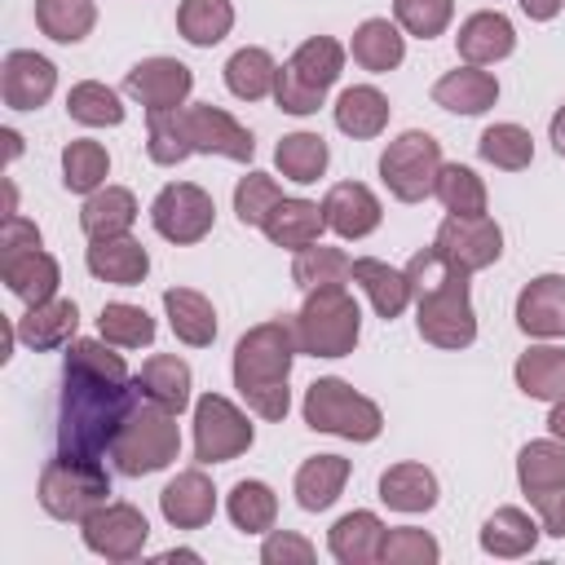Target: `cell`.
<instances>
[{
    "label": "cell",
    "instance_id": "1",
    "mask_svg": "<svg viewBox=\"0 0 565 565\" xmlns=\"http://www.w3.org/2000/svg\"><path fill=\"white\" fill-rule=\"evenodd\" d=\"M141 402L137 375H128L124 353L110 340H71L62 362V406H57V455L106 459L115 433Z\"/></svg>",
    "mask_w": 565,
    "mask_h": 565
},
{
    "label": "cell",
    "instance_id": "2",
    "mask_svg": "<svg viewBox=\"0 0 565 565\" xmlns=\"http://www.w3.org/2000/svg\"><path fill=\"white\" fill-rule=\"evenodd\" d=\"M415 296V327L437 349H468L477 340V313L468 296V269H459L437 243L415 252L406 265Z\"/></svg>",
    "mask_w": 565,
    "mask_h": 565
},
{
    "label": "cell",
    "instance_id": "3",
    "mask_svg": "<svg viewBox=\"0 0 565 565\" xmlns=\"http://www.w3.org/2000/svg\"><path fill=\"white\" fill-rule=\"evenodd\" d=\"M300 353L296 318H269L238 335L234 344V388L260 419H287L291 406V362Z\"/></svg>",
    "mask_w": 565,
    "mask_h": 565
},
{
    "label": "cell",
    "instance_id": "4",
    "mask_svg": "<svg viewBox=\"0 0 565 565\" xmlns=\"http://www.w3.org/2000/svg\"><path fill=\"white\" fill-rule=\"evenodd\" d=\"M358 335H362V309L344 291V282H327V287H309L305 291V305L296 313L300 353H309V358H344V353H353Z\"/></svg>",
    "mask_w": 565,
    "mask_h": 565
},
{
    "label": "cell",
    "instance_id": "5",
    "mask_svg": "<svg viewBox=\"0 0 565 565\" xmlns=\"http://www.w3.org/2000/svg\"><path fill=\"white\" fill-rule=\"evenodd\" d=\"M181 455V428H177V415L163 411L159 402L141 397L132 406V415L124 419V428L115 433L110 441V459L124 477H150V472H163L172 459Z\"/></svg>",
    "mask_w": 565,
    "mask_h": 565
},
{
    "label": "cell",
    "instance_id": "6",
    "mask_svg": "<svg viewBox=\"0 0 565 565\" xmlns=\"http://www.w3.org/2000/svg\"><path fill=\"white\" fill-rule=\"evenodd\" d=\"M344 71V44L331 35H309L282 66L274 79V102L287 115H313L327 102V88L340 79Z\"/></svg>",
    "mask_w": 565,
    "mask_h": 565
},
{
    "label": "cell",
    "instance_id": "7",
    "mask_svg": "<svg viewBox=\"0 0 565 565\" xmlns=\"http://www.w3.org/2000/svg\"><path fill=\"white\" fill-rule=\"evenodd\" d=\"M305 424L313 433H331V437H344V441H375L380 428H384V415L371 397H362L353 384L335 380V375H322L305 388Z\"/></svg>",
    "mask_w": 565,
    "mask_h": 565
},
{
    "label": "cell",
    "instance_id": "8",
    "mask_svg": "<svg viewBox=\"0 0 565 565\" xmlns=\"http://www.w3.org/2000/svg\"><path fill=\"white\" fill-rule=\"evenodd\" d=\"M106 499H110V477H106L102 459L57 455L40 472V508L53 521H84Z\"/></svg>",
    "mask_w": 565,
    "mask_h": 565
},
{
    "label": "cell",
    "instance_id": "9",
    "mask_svg": "<svg viewBox=\"0 0 565 565\" xmlns=\"http://www.w3.org/2000/svg\"><path fill=\"white\" fill-rule=\"evenodd\" d=\"M437 172H441V141L424 128L393 137L380 154V181L397 203H424L437 190Z\"/></svg>",
    "mask_w": 565,
    "mask_h": 565
},
{
    "label": "cell",
    "instance_id": "10",
    "mask_svg": "<svg viewBox=\"0 0 565 565\" xmlns=\"http://www.w3.org/2000/svg\"><path fill=\"white\" fill-rule=\"evenodd\" d=\"M252 424L247 415L221 397V393H203L194 402V459L199 463H230L252 446Z\"/></svg>",
    "mask_w": 565,
    "mask_h": 565
},
{
    "label": "cell",
    "instance_id": "11",
    "mask_svg": "<svg viewBox=\"0 0 565 565\" xmlns=\"http://www.w3.org/2000/svg\"><path fill=\"white\" fill-rule=\"evenodd\" d=\"M212 221H216V203H212V194H207L203 185H194V181H172V185H163V190L154 194V203H150V225H154L168 243H177V247H190V243L207 238V234H212Z\"/></svg>",
    "mask_w": 565,
    "mask_h": 565
},
{
    "label": "cell",
    "instance_id": "12",
    "mask_svg": "<svg viewBox=\"0 0 565 565\" xmlns=\"http://www.w3.org/2000/svg\"><path fill=\"white\" fill-rule=\"evenodd\" d=\"M79 534H84V547L106 556V561H137L146 539H150V525L141 516V508L132 503H119V499H106L102 508H93L84 521H79Z\"/></svg>",
    "mask_w": 565,
    "mask_h": 565
},
{
    "label": "cell",
    "instance_id": "13",
    "mask_svg": "<svg viewBox=\"0 0 565 565\" xmlns=\"http://www.w3.org/2000/svg\"><path fill=\"white\" fill-rule=\"evenodd\" d=\"M459 269L477 274V269H490L499 256H503V230L499 221H490L486 212L481 216H446L437 225V238H433Z\"/></svg>",
    "mask_w": 565,
    "mask_h": 565
},
{
    "label": "cell",
    "instance_id": "14",
    "mask_svg": "<svg viewBox=\"0 0 565 565\" xmlns=\"http://www.w3.org/2000/svg\"><path fill=\"white\" fill-rule=\"evenodd\" d=\"M185 132H190L194 154H221V159H238V163H247L256 154V137L230 110H221L212 102L185 106Z\"/></svg>",
    "mask_w": 565,
    "mask_h": 565
},
{
    "label": "cell",
    "instance_id": "15",
    "mask_svg": "<svg viewBox=\"0 0 565 565\" xmlns=\"http://www.w3.org/2000/svg\"><path fill=\"white\" fill-rule=\"evenodd\" d=\"M57 88V66L44 53L13 49L0 66V97L9 110H40Z\"/></svg>",
    "mask_w": 565,
    "mask_h": 565
},
{
    "label": "cell",
    "instance_id": "16",
    "mask_svg": "<svg viewBox=\"0 0 565 565\" xmlns=\"http://www.w3.org/2000/svg\"><path fill=\"white\" fill-rule=\"evenodd\" d=\"M124 88L146 106V110H172V106H185L190 88H194V75L185 62L177 57H141L128 75H124Z\"/></svg>",
    "mask_w": 565,
    "mask_h": 565
},
{
    "label": "cell",
    "instance_id": "17",
    "mask_svg": "<svg viewBox=\"0 0 565 565\" xmlns=\"http://www.w3.org/2000/svg\"><path fill=\"white\" fill-rule=\"evenodd\" d=\"M322 221H327V230H335L340 238L353 243V238H366V234L380 230L384 207H380V199L371 194V185H362V181H340V185H331L327 199H322Z\"/></svg>",
    "mask_w": 565,
    "mask_h": 565
},
{
    "label": "cell",
    "instance_id": "18",
    "mask_svg": "<svg viewBox=\"0 0 565 565\" xmlns=\"http://www.w3.org/2000/svg\"><path fill=\"white\" fill-rule=\"evenodd\" d=\"M159 512L172 530H203L216 516V490H212L207 472H199V468L177 472L159 490Z\"/></svg>",
    "mask_w": 565,
    "mask_h": 565
},
{
    "label": "cell",
    "instance_id": "19",
    "mask_svg": "<svg viewBox=\"0 0 565 565\" xmlns=\"http://www.w3.org/2000/svg\"><path fill=\"white\" fill-rule=\"evenodd\" d=\"M516 327L539 340L565 335V274H539L516 296Z\"/></svg>",
    "mask_w": 565,
    "mask_h": 565
},
{
    "label": "cell",
    "instance_id": "20",
    "mask_svg": "<svg viewBox=\"0 0 565 565\" xmlns=\"http://www.w3.org/2000/svg\"><path fill=\"white\" fill-rule=\"evenodd\" d=\"M84 265H88V274L102 278V282L137 287V282L150 274V252H146L132 234H119V238H88Z\"/></svg>",
    "mask_w": 565,
    "mask_h": 565
},
{
    "label": "cell",
    "instance_id": "21",
    "mask_svg": "<svg viewBox=\"0 0 565 565\" xmlns=\"http://www.w3.org/2000/svg\"><path fill=\"white\" fill-rule=\"evenodd\" d=\"M455 49L468 66H490V62H503L516 49V31L499 9H481V13L463 18V26L455 35Z\"/></svg>",
    "mask_w": 565,
    "mask_h": 565
},
{
    "label": "cell",
    "instance_id": "22",
    "mask_svg": "<svg viewBox=\"0 0 565 565\" xmlns=\"http://www.w3.org/2000/svg\"><path fill=\"white\" fill-rule=\"evenodd\" d=\"M0 278L4 287L26 300V305H44L57 296V282H62V269L57 260L44 252V247H31V252H13V256H0Z\"/></svg>",
    "mask_w": 565,
    "mask_h": 565
},
{
    "label": "cell",
    "instance_id": "23",
    "mask_svg": "<svg viewBox=\"0 0 565 565\" xmlns=\"http://www.w3.org/2000/svg\"><path fill=\"white\" fill-rule=\"evenodd\" d=\"M79 331V309L75 300H44V305H26V313L18 318V340L35 353H49V349H66Z\"/></svg>",
    "mask_w": 565,
    "mask_h": 565
},
{
    "label": "cell",
    "instance_id": "24",
    "mask_svg": "<svg viewBox=\"0 0 565 565\" xmlns=\"http://www.w3.org/2000/svg\"><path fill=\"white\" fill-rule=\"evenodd\" d=\"M433 102L455 115H481L499 102V79L481 66H455L433 84Z\"/></svg>",
    "mask_w": 565,
    "mask_h": 565
},
{
    "label": "cell",
    "instance_id": "25",
    "mask_svg": "<svg viewBox=\"0 0 565 565\" xmlns=\"http://www.w3.org/2000/svg\"><path fill=\"white\" fill-rule=\"evenodd\" d=\"M349 278L366 291V300L375 305V313H380L384 322L402 318V309L411 305V278H406V269H393L388 260L358 256V260H353V269H349Z\"/></svg>",
    "mask_w": 565,
    "mask_h": 565
},
{
    "label": "cell",
    "instance_id": "26",
    "mask_svg": "<svg viewBox=\"0 0 565 565\" xmlns=\"http://www.w3.org/2000/svg\"><path fill=\"white\" fill-rule=\"evenodd\" d=\"M327 547H331V556L340 565H371V561H380V547H384V521L375 512H366V508L344 512L331 525Z\"/></svg>",
    "mask_w": 565,
    "mask_h": 565
},
{
    "label": "cell",
    "instance_id": "27",
    "mask_svg": "<svg viewBox=\"0 0 565 565\" xmlns=\"http://www.w3.org/2000/svg\"><path fill=\"white\" fill-rule=\"evenodd\" d=\"M349 53H353V62H358L362 71L388 75V71H397L402 57H406V35H402V26L388 22V18H366V22L353 31Z\"/></svg>",
    "mask_w": 565,
    "mask_h": 565
},
{
    "label": "cell",
    "instance_id": "28",
    "mask_svg": "<svg viewBox=\"0 0 565 565\" xmlns=\"http://www.w3.org/2000/svg\"><path fill=\"white\" fill-rule=\"evenodd\" d=\"M260 230H265V238H269L274 247L300 252V247L318 243V234L327 230V221H322V203H313V199H282V203L265 216Z\"/></svg>",
    "mask_w": 565,
    "mask_h": 565
},
{
    "label": "cell",
    "instance_id": "29",
    "mask_svg": "<svg viewBox=\"0 0 565 565\" xmlns=\"http://www.w3.org/2000/svg\"><path fill=\"white\" fill-rule=\"evenodd\" d=\"M163 309H168V322L177 331L181 344L190 349H207L216 340V309L203 291L194 287H168L163 291Z\"/></svg>",
    "mask_w": 565,
    "mask_h": 565
},
{
    "label": "cell",
    "instance_id": "30",
    "mask_svg": "<svg viewBox=\"0 0 565 565\" xmlns=\"http://www.w3.org/2000/svg\"><path fill=\"white\" fill-rule=\"evenodd\" d=\"M335 128L353 141H371L388 128V97L371 84H353L335 97Z\"/></svg>",
    "mask_w": 565,
    "mask_h": 565
},
{
    "label": "cell",
    "instance_id": "31",
    "mask_svg": "<svg viewBox=\"0 0 565 565\" xmlns=\"http://www.w3.org/2000/svg\"><path fill=\"white\" fill-rule=\"evenodd\" d=\"M132 221H137V199L124 185H102L79 207V230L88 238H119L132 230Z\"/></svg>",
    "mask_w": 565,
    "mask_h": 565
},
{
    "label": "cell",
    "instance_id": "32",
    "mask_svg": "<svg viewBox=\"0 0 565 565\" xmlns=\"http://www.w3.org/2000/svg\"><path fill=\"white\" fill-rule=\"evenodd\" d=\"M437 477H433V468H424V463H393V468H384L380 472V499L393 508V512H428V508H437Z\"/></svg>",
    "mask_w": 565,
    "mask_h": 565
},
{
    "label": "cell",
    "instance_id": "33",
    "mask_svg": "<svg viewBox=\"0 0 565 565\" xmlns=\"http://www.w3.org/2000/svg\"><path fill=\"white\" fill-rule=\"evenodd\" d=\"M543 525L521 512V508H499L494 516H486L481 525V552L486 556H499V561H516V556H530L534 543H539Z\"/></svg>",
    "mask_w": 565,
    "mask_h": 565
},
{
    "label": "cell",
    "instance_id": "34",
    "mask_svg": "<svg viewBox=\"0 0 565 565\" xmlns=\"http://www.w3.org/2000/svg\"><path fill=\"white\" fill-rule=\"evenodd\" d=\"M512 380H516V388H521L525 397H534V402H556V397H565V349H556V344H534V349H525V353L516 358V366H512Z\"/></svg>",
    "mask_w": 565,
    "mask_h": 565
},
{
    "label": "cell",
    "instance_id": "35",
    "mask_svg": "<svg viewBox=\"0 0 565 565\" xmlns=\"http://www.w3.org/2000/svg\"><path fill=\"white\" fill-rule=\"evenodd\" d=\"M137 384H141V397L159 402L163 411L181 415L190 406V366L177 358V353H154L141 362L137 371Z\"/></svg>",
    "mask_w": 565,
    "mask_h": 565
},
{
    "label": "cell",
    "instance_id": "36",
    "mask_svg": "<svg viewBox=\"0 0 565 565\" xmlns=\"http://www.w3.org/2000/svg\"><path fill=\"white\" fill-rule=\"evenodd\" d=\"M349 481V459L340 455H313L296 468V503L305 512H327Z\"/></svg>",
    "mask_w": 565,
    "mask_h": 565
},
{
    "label": "cell",
    "instance_id": "37",
    "mask_svg": "<svg viewBox=\"0 0 565 565\" xmlns=\"http://www.w3.org/2000/svg\"><path fill=\"white\" fill-rule=\"evenodd\" d=\"M177 31L194 49H212L234 31V4L230 0H181Z\"/></svg>",
    "mask_w": 565,
    "mask_h": 565
},
{
    "label": "cell",
    "instance_id": "38",
    "mask_svg": "<svg viewBox=\"0 0 565 565\" xmlns=\"http://www.w3.org/2000/svg\"><path fill=\"white\" fill-rule=\"evenodd\" d=\"M274 79H278V62H274L265 49H256V44L238 49V53L225 62V88H230L238 102H260V97H269V93H274Z\"/></svg>",
    "mask_w": 565,
    "mask_h": 565
},
{
    "label": "cell",
    "instance_id": "39",
    "mask_svg": "<svg viewBox=\"0 0 565 565\" xmlns=\"http://www.w3.org/2000/svg\"><path fill=\"white\" fill-rule=\"evenodd\" d=\"M327 159H331V150H327V141H322L318 132H287V137L274 146L278 172H282L287 181H296V185H313V181L327 172Z\"/></svg>",
    "mask_w": 565,
    "mask_h": 565
},
{
    "label": "cell",
    "instance_id": "40",
    "mask_svg": "<svg viewBox=\"0 0 565 565\" xmlns=\"http://www.w3.org/2000/svg\"><path fill=\"white\" fill-rule=\"evenodd\" d=\"M106 172H110V154L102 141L93 137H75L62 146V185L71 194H93L106 185Z\"/></svg>",
    "mask_w": 565,
    "mask_h": 565
},
{
    "label": "cell",
    "instance_id": "41",
    "mask_svg": "<svg viewBox=\"0 0 565 565\" xmlns=\"http://www.w3.org/2000/svg\"><path fill=\"white\" fill-rule=\"evenodd\" d=\"M516 481L530 494H543V490H556L565 486V441H525L521 455H516Z\"/></svg>",
    "mask_w": 565,
    "mask_h": 565
},
{
    "label": "cell",
    "instance_id": "42",
    "mask_svg": "<svg viewBox=\"0 0 565 565\" xmlns=\"http://www.w3.org/2000/svg\"><path fill=\"white\" fill-rule=\"evenodd\" d=\"M35 26L57 44H79L97 26L93 0H35Z\"/></svg>",
    "mask_w": 565,
    "mask_h": 565
},
{
    "label": "cell",
    "instance_id": "43",
    "mask_svg": "<svg viewBox=\"0 0 565 565\" xmlns=\"http://www.w3.org/2000/svg\"><path fill=\"white\" fill-rule=\"evenodd\" d=\"M146 154L163 168L181 163L194 154L190 146V132H185V106H172V110H146Z\"/></svg>",
    "mask_w": 565,
    "mask_h": 565
},
{
    "label": "cell",
    "instance_id": "44",
    "mask_svg": "<svg viewBox=\"0 0 565 565\" xmlns=\"http://www.w3.org/2000/svg\"><path fill=\"white\" fill-rule=\"evenodd\" d=\"M225 512H230L234 530H243V534H265V530H274V521H278V494H274L265 481H238V486L230 490V499H225Z\"/></svg>",
    "mask_w": 565,
    "mask_h": 565
},
{
    "label": "cell",
    "instance_id": "45",
    "mask_svg": "<svg viewBox=\"0 0 565 565\" xmlns=\"http://www.w3.org/2000/svg\"><path fill=\"white\" fill-rule=\"evenodd\" d=\"M66 115L88 128H115V124H124V102L115 88H106L97 79H79L66 93Z\"/></svg>",
    "mask_w": 565,
    "mask_h": 565
},
{
    "label": "cell",
    "instance_id": "46",
    "mask_svg": "<svg viewBox=\"0 0 565 565\" xmlns=\"http://www.w3.org/2000/svg\"><path fill=\"white\" fill-rule=\"evenodd\" d=\"M477 150H481L486 163H494V168H503V172H521V168H530V159H534V137H530V128H521V124H490V128L477 137Z\"/></svg>",
    "mask_w": 565,
    "mask_h": 565
},
{
    "label": "cell",
    "instance_id": "47",
    "mask_svg": "<svg viewBox=\"0 0 565 565\" xmlns=\"http://www.w3.org/2000/svg\"><path fill=\"white\" fill-rule=\"evenodd\" d=\"M433 194L441 199V207L450 216H481L486 212V181L468 163H441Z\"/></svg>",
    "mask_w": 565,
    "mask_h": 565
},
{
    "label": "cell",
    "instance_id": "48",
    "mask_svg": "<svg viewBox=\"0 0 565 565\" xmlns=\"http://www.w3.org/2000/svg\"><path fill=\"white\" fill-rule=\"evenodd\" d=\"M97 331H102V340H110L115 349H141V344H154V318H150L141 305H128V300L102 305Z\"/></svg>",
    "mask_w": 565,
    "mask_h": 565
},
{
    "label": "cell",
    "instance_id": "49",
    "mask_svg": "<svg viewBox=\"0 0 565 565\" xmlns=\"http://www.w3.org/2000/svg\"><path fill=\"white\" fill-rule=\"evenodd\" d=\"M353 269V260L340 252V247H322V243H309L296 252L291 260V282L296 287H327V282H344Z\"/></svg>",
    "mask_w": 565,
    "mask_h": 565
},
{
    "label": "cell",
    "instance_id": "50",
    "mask_svg": "<svg viewBox=\"0 0 565 565\" xmlns=\"http://www.w3.org/2000/svg\"><path fill=\"white\" fill-rule=\"evenodd\" d=\"M278 203H282V190H278V181H274L269 172H247V177H238V185H234V216H238L243 225H265V216H269Z\"/></svg>",
    "mask_w": 565,
    "mask_h": 565
},
{
    "label": "cell",
    "instance_id": "51",
    "mask_svg": "<svg viewBox=\"0 0 565 565\" xmlns=\"http://www.w3.org/2000/svg\"><path fill=\"white\" fill-rule=\"evenodd\" d=\"M450 18H455V0H393V22L415 40L441 35Z\"/></svg>",
    "mask_w": 565,
    "mask_h": 565
},
{
    "label": "cell",
    "instance_id": "52",
    "mask_svg": "<svg viewBox=\"0 0 565 565\" xmlns=\"http://www.w3.org/2000/svg\"><path fill=\"white\" fill-rule=\"evenodd\" d=\"M437 556H441V547L428 530H415V525L384 530V547H380L384 565H433Z\"/></svg>",
    "mask_w": 565,
    "mask_h": 565
},
{
    "label": "cell",
    "instance_id": "53",
    "mask_svg": "<svg viewBox=\"0 0 565 565\" xmlns=\"http://www.w3.org/2000/svg\"><path fill=\"white\" fill-rule=\"evenodd\" d=\"M313 556H318L313 543L305 534H296V530H269V539L260 543V561L265 565H309Z\"/></svg>",
    "mask_w": 565,
    "mask_h": 565
},
{
    "label": "cell",
    "instance_id": "54",
    "mask_svg": "<svg viewBox=\"0 0 565 565\" xmlns=\"http://www.w3.org/2000/svg\"><path fill=\"white\" fill-rule=\"evenodd\" d=\"M31 247H40V225L35 221H26V216H4V225H0V256H13V252H31Z\"/></svg>",
    "mask_w": 565,
    "mask_h": 565
},
{
    "label": "cell",
    "instance_id": "55",
    "mask_svg": "<svg viewBox=\"0 0 565 565\" xmlns=\"http://www.w3.org/2000/svg\"><path fill=\"white\" fill-rule=\"evenodd\" d=\"M530 503H534V512H539V525H543V534H552V539H565V486H556V490H543V494H530Z\"/></svg>",
    "mask_w": 565,
    "mask_h": 565
},
{
    "label": "cell",
    "instance_id": "56",
    "mask_svg": "<svg viewBox=\"0 0 565 565\" xmlns=\"http://www.w3.org/2000/svg\"><path fill=\"white\" fill-rule=\"evenodd\" d=\"M561 4H565V0H521V9H525L530 22H552V18L561 13Z\"/></svg>",
    "mask_w": 565,
    "mask_h": 565
},
{
    "label": "cell",
    "instance_id": "57",
    "mask_svg": "<svg viewBox=\"0 0 565 565\" xmlns=\"http://www.w3.org/2000/svg\"><path fill=\"white\" fill-rule=\"evenodd\" d=\"M547 433H552L556 441H565V397H556V402H552V415H547Z\"/></svg>",
    "mask_w": 565,
    "mask_h": 565
},
{
    "label": "cell",
    "instance_id": "58",
    "mask_svg": "<svg viewBox=\"0 0 565 565\" xmlns=\"http://www.w3.org/2000/svg\"><path fill=\"white\" fill-rule=\"evenodd\" d=\"M547 132H552V146H556V154L565 159V106L552 115V128H547Z\"/></svg>",
    "mask_w": 565,
    "mask_h": 565
},
{
    "label": "cell",
    "instance_id": "59",
    "mask_svg": "<svg viewBox=\"0 0 565 565\" xmlns=\"http://www.w3.org/2000/svg\"><path fill=\"white\" fill-rule=\"evenodd\" d=\"M0 137H4V141H9V159H18V154H22V137H18V132H13V128H4V132H0Z\"/></svg>",
    "mask_w": 565,
    "mask_h": 565
},
{
    "label": "cell",
    "instance_id": "60",
    "mask_svg": "<svg viewBox=\"0 0 565 565\" xmlns=\"http://www.w3.org/2000/svg\"><path fill=\"white\" fill-rule=\"evenodd\" d=\"M159 561H199V552H190V547H172V552H159Z\"/></svg>",
    "mask_w": 565,
    "mask_h": 565
},
{
    "label": "cell",
    "instance_id": "61",
    "mask_svg": "<svg viewBox=\"0 0 565 565\" xmlns=\"http://www.w3.org/2000/svg\"><path fill=\"white\" fill-rule=\"evenodd\" d=\"M13 212H18V190L4 185V216H13Z\"/></svg>",
    "mask_w": 565,
    "mask_h": 565
}]
</instances>
